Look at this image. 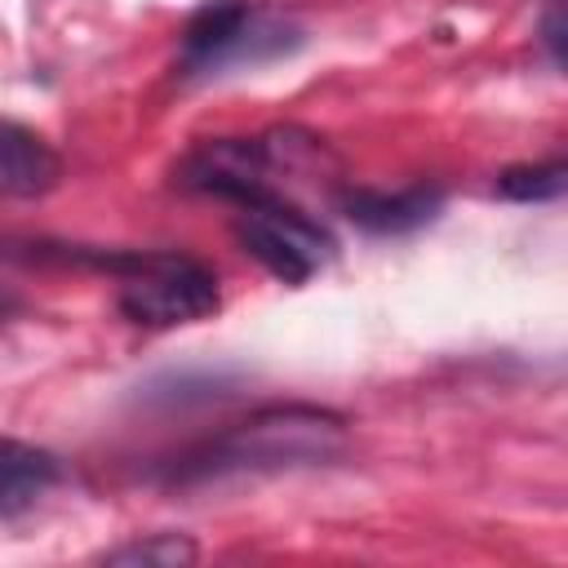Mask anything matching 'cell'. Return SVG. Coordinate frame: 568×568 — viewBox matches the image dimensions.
<instances>
[{
  "mask_svg": "<svg viewBox=\"0 0 568 568\" xmlns=\"http://www.w3.org/2000/svg\"><path fill=\"white\" fill-rule=\"evenodd\" d=\"M346 448V422L315 404H271L240 426H231L209 453L195 462L200 475L209 470H257V466H297L324 462Z\"/></svg>",
  "mask_w": 568,
  "mask_h": 568,
  "instance_id": "cell-1",
  "label": "cell"
},
{
  "mask_svg": "<svg viewBox=\"0 0 568 568\" xmlns=\"http://www.w3.org/2000/svg\"><path fill=\"white\" fill-rule=\"evenodd\" d=\"M120 293L115 306L124 320L146 328H173L204 320L222 306L217 280L209 266L178 257V253H120Z\"/></svg>",
  "mask_w": 568,
  "mask_h": 568,
  "instance_id": "cell-2",
  "label": "cell"
},
{
  "mask_svg": "<svg viewBox=\"0 0 568 568\" xmlns=\"http://www.w3.org/2000/svg\"><path fill=\"white\" fill-rule=\"evenodd\" d=\"M235 240L244 244V253H253L284 284L311 280L333 257L328 231L320 222H311L302 209L284 204L280 195H262V200L240 204Z\"/></svg>",
  "mask_w": 568,
  "mask_h": 568,
  "instance_id": "cell-3",
  "label": "cell"
},
{
  "mask_svg": "<svg viewBox=\"0 0 568 568\" xmlns=\"http://www.w3.org/2000/svg\"><path fill=\"white\" fill-rule=\"evenodd\" d=\"M284 27L253 13L244 0H209L204 9L191 13L182 31V62L186 67H222V62H257L280 53Z\"/></svg>",
  "mask_w": 568,
  "mask_h": 568,
  "instance_id": "cell-4",
  "label": "cell"
},
{
  "mask_svg": "<svg viewBox=\"0 0 568 568\" xmlns=\"http://www.w3.org/2000/svg\"><path fill=\"white\" fill-rule=\"evenodd\" d=\"M444 195L435 186H408V191H346L342 195V213L373 231V235H399V231H417L439 213Z\"/></svg>",
  "mask_w": 568,
  "mask_h": 568,
  "instance_id": "cell-5",
  "label": "cell"
},
{
  "mask_svg": "<svg viewBox=\"0 0 568 568\" xmlns=\"http://www.w3.org/2000/svg\"><path fill=\"white\" fill-rule=\"evenodd\" d=\"M58 155L49 151L44 138H36L31 129H22L18 120L4 124L0 138V182L9 195H44L58 182Z\"/></svg>",
  "mask_w": 568,
  "mask_h": 568,
  "instance_id": "cell-6",
  "label": "cell"
},
{
  "mask_svg": "<svg viewBox=\"0 0 568 568\" xmlns=\"http://www.w3.org/2000/svg\"><path fill=\"white\" fill-rule=\"evenodd\" d=\"M58 479H62V466H58L53 453L31 448L22 439H4V466H0V510H4V519H18Z\"/></svg>",
  "mask_w": 568,
  "mask_h": 568,
  "instance_id": "cell-7",
  "label": "cell"
},
{
  "mask_svg": "<svg viewBox=\"0 0 568 568\" xmlns=\"http://www.w3.org/2000/svg\"><path fill=\"white\" fill-rule=\"evenodd\" d=\"M195 559H200V546L186 532L133 537V541H120L102 555V564H115V568H191Z\"/></svg>",
  "mask_w": 568,
  "mask_h": 568,
  "instance_id": "cell-8",
  "label": "cell"
},
{
  "mask_svg": "<svg viewBox=\"0 0 568 568\" xmlns=\"http://www.w3.org/2000/svg\"><path fill=\"white\" fill-rule=\"evenodd\" d=\"M497 191L506 200H555L568 191V160H541V164H515L497 178Z\"/></svg>",
  "mask_w": 568,
  "mask_h": 568,
  "instance_id": "cell-9",
  "label": "cell"
},
{
  "mask_svg": "<svg viewBox=\"0 0 568 568\" xmlns=\"http://www.w3.org/2000/svg\"><path fill=\"white\" fill-rule=\"evenodd\" d=\"M541 40H546L550 58H555L559 67H568V4H559V9H550V13L541 18Z\"/></svg>",
  "mask_w": 568,
  "mask_h": 568,
  "instance_id": "cell-10",
  "label": "cell"
}]
</instances>
